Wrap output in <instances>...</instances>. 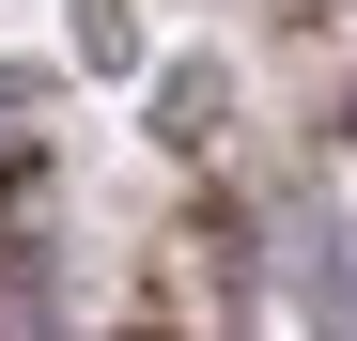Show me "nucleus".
<instances>
[{"label": "nucleus", "mask_w": 357, "mask_h": 341, "mask_svg": "<svg viewBox=\"0 0 357 341\" xmlns=\"http://www.w3.org/2000/svg\"><path fill=\"white\" fill-rule=\"evenodd\" d=\"M342 125H357V93H342Z\"/></svg>", "instance_id": "1"}]
</instances>
